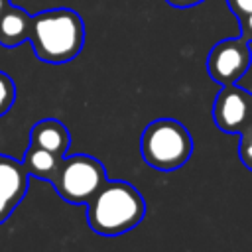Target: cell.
<instances>
[{"mask_svg":"<svg viewBox=\"0 0 252 252\" xmlns=\"http://www.w3.org/2000/svg\"><path fill=\"white\" fill-rule=\"evenodd\" d=\"M61 156L41 148V146H35V144H30L26 154H24V165L30 173V177H37V179H43V181H49L55 177L57 169H59V163H61Z\"/></svg>","mask_w":252,"mask_h":252,"instance_id":"30bf717a","label":"cell"},{"mask_svg":"<svg viewBox=\"0 0 252 252\" xmlns=\"http://www.w3.org/2000/svg\"><path fill=\"white\" fill-rule=\"evenodd\" d=\"M250 61H252L250 41L244 39L242 35L226 37L211 47L207 55V73L220 87L240 83L250 67Z\"/></svg>","mask_w":252,"mask_h":252,"instance_id":"5b68a950","label":"cell"},{"mask_svg":"<svg viewBox=\"0 0 252 252\" xmlns=\"http://www.w3.org/2000/svg\"><path fill=\"white\" fill-rule=\"evenodd\" d=\"M230 12L234 14V18H242V16H248L252 14V0H226Z\"/></svg>","mask_w":252,"mask_h":252,"instance_id":"4fadbf2b","label":"cell"},{"mask_svg":"<svg viewBox=\"0 0 252 252\" xmlns=\"http://www.w3.org/2000/svg\"><path fill=\"white\" fill-rule=\"evenodd\" d=\"M238 26H240V35L248 41H252V14L238 18Z\"/></svg>","mask_w":252,"mask_h":252,"instance_id":"5bb4252c","label":"cell"},{"mask_svg":"<svg viewBox=\"0 0 252 252\" xmlns=\"http://www.w3.org/2000/svg\"><path fill=\"white\" fill-rule=\"evenodd\" d=\"M35 57L63 65L75 59L85 45V22L71 8H49L32 16L30 37Z\"/></svg>","mask_w":252,"mask_h":252,"instance_id":"6da1fadb","label":"cell"},{"mask_svg":"<svg viewBox=\"0 0 252 252\" xmlns=\"http://www.w3.org/2000/svg\"><path fill=\"white\" fill-rule=\"evenodd\" d=\"M30 144L41 146L57 156H65L71 146V134L67 126L57 118H43L30 130Z\"/></svg>","mask_w":252,"mask_h":252,"instance_id":"ba28073f","label":"cell"},{"mask_svg":"<svg viewBox=\"0 0 252 252\" xmlns=\"http://www.w3.org/2000/svg\"><path fill=\"white\" fill-rule=\"evenodd\" d=\"M10 4H12V2H10V0H0V16H2V14H4V10H6V8H8V6H10Z\"/></svg>","mask_w":252,"mask_h":252,"instance_id":"2e32d148","label":"cell"},{"mask_svg":"<svg viewBox=\"0 0 252 252\" xmlns=\"http://www.w3.org/2000/svg\"><path fill=\"white\" fill-rule=\"evenodd\" d=\"M213 120L220 132L240 134L252 124V91L240 83L222 85L213 102Z\"/></svg>","mask_w":252,"mask_h":252,"instance_id":"8992f818","label":"cell"},{"mask_svg":"<svg viewBox=\"0 0 252 252\" xmlns=\"http://www.w3.org/2000/svg\"><path fill=\"white\" fill-rule=\"evenodd\" d=\"M169 6H173V8H193V6H197V4H201V2H205V0H165Z\"/></svg>","mask_w":252,"mask_h":252,"instance_id":"9a60e30c","label":"cell"},{"mask_svg":"<svg viewBox=\"0 0 252 252\" xmlns=\"http://www.w3.org/2000/svg\"><path fill=\"white\" fill-rule=\"evenodd\" d=\"M146 217V199L124 179H106L87 201V222L100 236H118Z\"/></svg>","mask_w":252,"mask_h":252,"instance_id":"7a4b0ae2","label":"cell"},{"mask_svg":"<svg viewBox=\"0 0 252 252\" xmlns=\"http://www.w3.org/2000/svg\"><path fill=\"white\" fill-rule=\"evenodd\" d=\"M106 181V167L89 154L63 156L55 177L51 179L57 195L71 205H87V201Z\"/></svg>","mask_w":252,"mask_h":252,"instance_id":"277c9868","label":"cell"},{"mask_svg":"<svg viewBox=\"0 0 252 252\" xmlns=\"http://www.w3.org/2000/svg\"><path fill=\"white\" fill-rule=\"evenodd\" d=\"M14 100H16V85H14V79L0 71V116H4L12 106H14Z\"/></svg>","mask_w":252,"mask_h":252,"instance_id":"8fae6325","label":"cell"},{"mask_svg":"<svg viewBox=\"0 0 252 252\" xmlns=\"http://www.w3.org/2000/svg\"><path fill=\"white\" fill-rule=\"evenodd\" d=\"M240 142H238V158L242 161V165L252 171V124H248L240 134Z\"/></svg>","mask_w":252,"mask_h":252,"instance_id":"7c38bea8","label":"cell"},{"mask_svg":"<svg viewBox=\"0 0 252 252\" xmlns=\"http://www.w3.org/2000/svg\"><path fill=\"white\" fill-rule=\"evenodd\" d=\"M140 154L150 167L173 171L189 161L193 136L175 118H156L140 136Z\"/></svg>","mask_w":252,"mask_h":252,"instance_id":"3957f363","label":"cell"},{"mask_svg":"<svg viewBox=\"0 0 252 252\" xmlns=\"http://www.w3.org/2000/svg\"><path fill=\"white\" fill-rule=\"evenodd\" d=\"M30 173L24 161L0 154V224L12 215L28 191Z\"/></svg>","mask_w":252,"mask_h":252,"instance_id":"52a82bcc","label":"cell"},{"mask_svg":"<svg viewBox=\"0 0 252 252\" xmlns=\"http://www.w3.org/2000/svg\"><path fill=\"white\" fill-rule=\"evenodd\" d=\"M30 28H32V16L24 8L10 4L0 16V45L8 49L18 47L20 43L28 41Z\"/></svg>","mask_w":252,"mask_h":252,"instance_id":"9c48e42d","label":"cell"}]
</instances>
